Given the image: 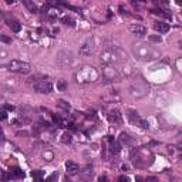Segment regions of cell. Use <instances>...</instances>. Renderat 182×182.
I'll list each match as a JSON object with an SVG mask.
<instances>
[{"label":"cell","mask_w":182,"mask_h":182,"mask_svg":"<svg viewBox=\"0 0 182 182\" xmlns=\"http://www.w3.org/2000/svg\"><path fill=\"white\" fill-rule=\"evenodd\" d=\"M6 117H7V114H6V111H2V118H3V120H6Z\"/></svg>","instance_id":"cell-40"},{"label":"cell","mask_w":182,"mask_h":182,"mask_svg":"<svg viewBox=\"0 0 182 182\" xmlns=\"http://www.w3.org/2000/svg\"><path fill=\"white\" fill-rule=\"evenodd\" d=\"M17 135H19V137H27V135H29V132H27V131H19V132H17Z\"/></svg>","instance_id":"cell-35"},{"label":"cell","mask_w":182,"mask_h":182,"mask_svg":"<svg viewBox=\"0 0 182 182\" xmlns=\"http://www.w3.org/2000/svg\"><path fill=\"white\" fill-rule=\"evenodd\" d=\"M75 63V57L74 54L71 51H67V50H63L57 54V64L60 66L63 70H67V68L73 67Z\"/></svg>","instance_id":"cell-6"},{"label":"cell","mask_w":182,"mask_h":182,"mask_svg":"<svg viewBox=\"0 0 182 182\" xmlns=\"http://www.w3.org/2000/svg\"><path fill=\"white\" fill-rule=\"evenodd\" d=\"M61 21H63L64 24H67V26H71V27H74V26H75L74 21L71 20L70 17H63V19H61Z\"/></svg>","instance_id":"cell-29"},{"label":"cell","mask_w":182,"mask_h":182,"mask_svg":"<svg viewBox=\"0 0 182 182\" xmlns=\"http://www.w3.org/2000/svg\"><path fill=\"white\" fill-rule=\"evenodd\" d=\"M57 90L58 91H66L67 90V83L64 80H58L57 81Z\"/></svg>","instance_id":"cell-23"},{"label":"cell","mask_w":182,"mask_h":182,"mask_svg":"<svg viewBox=\"0 0 182 182\" xmlns=\"http://www.w3.org/2000/svg\"><path fill=\"white\" fill-rule=\"evenodd\" d=\"M40 131H41L40 124L33 125V135H34V137H39V135H40Z\"/></svg>","instance_id":"cell-30"},{"label":"cell","mask_w":182,"mask_h":182,"mask_svg":"<svg viewBox=\"0 0 182 182\" xmlns=\"http://www.w3.org/2000/svg\"><path fill=\"white\" fill-rule=\"evenodd\" d=\"M101 63L104 66H114V67H120L124 63H127V54L118 47H111L102 51L101 54Z\"/></svg>","instance_id":"cell-1"},{"label":"cell","mask_w":182,"mask_h":182,"mask_svg":"<svg viewBox=\"0 0 182 182\" xmlns=\"http://www.w3.org/2000/svg\"><path fill=\"white\" fill-rule=\"evenodd\" d=\"M0 39H2V41H4V43H7V44H9V43H11V39L6 37V36H2Z\"/></svg>","instance_id":"cell-32"},{"label":"cell","mask_w":182,"mask_h":182,"mask_svg":"<svg viewBox=\"0 0 182 182\" xmlns=\"http://www.w3.org/2000/svg\"><path fill=\"white\" fill-rule=\"evenodd\" d=\"M9 178H11V176H9V175H7V172L4 171L3 174H2V179H3V181H7V179H9Z\"/></svg>","instance_id":"cell-34"},{"label":"cell","mask_w":182,"mask_h":182,"mask_svg":"<svg viewBox=\"0 0 182 182\" xmlns=\"http://www.w3.org/2000/svg\"><path fill=\"white\" fill-rule=\"evenodd\" d=\"M102 74H104L105 80H117V78L121 75V71H120V67L105 66L104 70H102Z\"/></svg>","instance_id":"cell-9"},{"label":"cell","mask_w":182,"mask_h":182,"mask_svg":"<svg viewBox=\"0 0 182 182\" xmlns=\"http://www.w3.org/2000/svg\"><path fill=\"white\" fill-rule=\"evenodd\" d=\"M10 176H11V178H23L24 172L21 171L20 168H17V166H16V168H13L10 171Z\"/></svg>","instance_id":"cell-17"},{"label":"cell","mask_w":182,"mask_h":182,"mask_svg":"<svg viewBox=\"0 0 182 182\" xmlns=\"http://www.w3.org/2000/svg\"><path fill=\"white\" fill-rule=\"evenodd\" d=\"M66 169H67V174L75 175V174L80 171V166H78V164H75V162H73V161H67L66 162Z\"/></svg>","instance_id":"cell-12"},{"label":"cell","mask_w":182,"mask_h":182,"mask_svg":"<svg viewBox=\"0 0 182 182\" xmlns=\"http://www.w3.org/2000/svg\"><path fill=\"white\" fill-rule=\"evenodd\" d=\"M93 174H94L93 166L87 165L84 169H83V171H80V179H81V181H84V182H87V181H90V179L93 178Z\"/></svg>","instance_id":"cell-11"},{"label":"cell","mask_w":182,"mask_h":182,"mask_svg":"<svg viewBox=\"0 0 182 182\" xmlns=\"http://www.w3.org/2000/svg\"><path fill=\"white\" fill-rule=\"evenodd\" d=\"M135 182H145V181L141 178V176H137V178H135Z\"/></svg>","instance_id":"cell-39"},{"label":"cell","mask_w":182,"mask_h":182,"mask_svg":"<svg viewBox=\"0 0 182 182\" xmlns=\"http://www.w3.org/2000/svg\"><path fill=\"white\" fill-rule=\"evenodd\" d=\"M137 125H139V127H141V128H144V130H148L149 128V122L147 121V120H144V118H141Z\"/></svg>","instance_id":"cell-26"},{"label":"cell","mask_w":182,"mask_h":182,"mask_svg":"<svg viewBox=\"0 0 182 182\" xmlns=\"http://www.w3.org/2000/svg\"><path fill=\"white\" fill-rule=\"evenodd\" d=\"M57 105H58V107H61L63 110H66V111H68V110H70V104H68V102H66L64 100H58Z\"/></svg>","instance_id":"cell-24"},{"label":"cell","mask_w":182,"mask_h":182,"mask_svg":"<svg viewBox=\"0 0 182 182\" xmlns=\"http://www.w3.org/2000/svg\"><path fill=\"white\" fill-rule=\"evenodd\" d=\"M53 120H54V124H57V127H64L66 125V122L60 117H57V115H53Z\"/></svg>","instance_id":"cell-27"},{"label":"cell","mask_w":182,"mask_h":182,"mask_svg":"<svg viewBox=\"0 0 182 182\" xmlns=\"http://www.w3.org/2000/svg\"><path fill=\"white\" fill-rule=\"evenodd\" d=\"M120 139H121V142H124V144H128V145H131L132 142H134V139L131 138V135H128L127 132H121V135H120Z\"/></svg>","instance_id":"cell-16"},{"label":"cell","mask_w":182,"mask_h":182,"mask_svg":"<svg viewBox=\"0 0 182 182\" xmlns=\"http://www.w3.org/2000/svg\"><path fill=\"white\" fill-rule=\"evenodd\" d=\"M95 48H97V44H95L94 37H90L83 43V46L80 47V56H84V57H88L91 54H94Z\"/></svg>","instance_id":"cell-7"},{"label":"cell","mask_w":182,"mask_h":182,"mask_svg":"<svg viewBox=\"0 0 182 182\" xmlns=\"http://www.w3.org/2000/svg\"><path fill=\"white\" fill-rule=\"evenodd\" d=\"M33 90L37 93H43V94H48L53 91V85L50 81L46 80H34L33 83Z\"/></svg>","instance_id":"cell-8"},{"label":"cell","mask_w":182,"mask_h":182,"mask_svg":"<svg viewBox=\"0 0 182 182\" xmlns=\"http://www.w3.org/2000/svg\"><path fill=\"white\" fill-rule=\"evenodd\" d=\"M7 26L10 27V29L14 31V33H19V31L21 30L20 23H19L16 19H9V20H7Z\"/></svg>","instance_id":"cell-13"},{"label":"cell","mask_w":182,"mask_h":182,"mask_svg":"<svg viewBox=\"0 0 182 182\" xmlns=\"http://www.w3.org/2000/svg\"><path fill=\"white\" fill-rule=\"evenodd\" d=\"M128 118H130V121L134 122V124H138V121L141 120V117H139L138 112L135 111V110H128Z\"/></svg>","instance_id":"cell-15"},{"label":"cell","mask_w":182,"mask_h":182,"mask_svg":"<svg viewBox=\"0 0 182 182\" xmlns=\"http://www.w3.org/2000/svg\"><path fill=\"white\" fill-rule=\"evenodd\" d=\"M23 3H24V6L31 11V13H37V6H36L34 3H31V2H29V0H24Z\"/></svg>","instance_id":"cell-19"},{"label":"cell","mask_w":182,"mask_h":182,"mask_svg":"<svg viewBox=\"0 0 182 182\" xmlns=\"http://www.w3.org/2000/svg\"><path fill=\"white\" fill-rule=\"evenodd\" d=\"M148 84L145 83L142 78H139V80H135L134 83H132L131 85H130V94L132 95L134 98H142L145 97V95L148 94Z\"/></svg>","instance_id":"cell-5"},{"label":"cell","mask_w":182,"mask_h":182,"mask_svg":"<svg viewBox=\"0 0 182 182\" xmlns=\"http://www.w3.org/2000/svg\"><path fill=\"white\" fill-rule=\"evenodd\" d=\"M98 182H108V178L102 175V176H100V178H98Z\"/></svg>","instance_id":"cell-37"},{"label":"cell","mask_w":182,"mask_h":182,"mask_svg":"<svg viewBox=\"0 0 182 182\" xmlns=\"http://www.w3.org/2000/svg\"><path fill=\"white\" fill-rule=\"evenodd\" d=\"M33 178L34 182H44L43 179V171H33Z\"/></svg>","instance_id":"cell-21"},{"label":"cell","mask_w":182,"mask_h":182,"mask_svg":"<svg viewBox=\"0 0 182 182\" xmlns=\"http://www.w3.org/2000/svg\"><path fill=\"white\" fill-rule=\"evenodd\" d=\"M155 30L157 31H159V33H166V31L169 30V26H168V23H162V21H158V23H155Z\"/></svg>","instance_id":"cell-14"},{"label":"cell","mask_w":182,"mask_h":182,"mask_svg":"<svg viewBox=\"0 0 182 182\" xmlns=\"http://www.w3.org/2000/svg\"><path fill=\"white\" fill-rule=\"evenodd\" d=\"M132 53H134L135 58H138V60H141V61L157 60V58H159V56H161L157 48H154L152 46H149V44H147V43L134 44Z\"/></svg>","instance_id":"cell-2"},{"label":"cell","mask_w":182,"mask_h":182,"mask_svg":"<svg viewBox=\"0 0 182 182\" xmlns=\"http://www.w3.org/2000/svg\"><path fill=\"white\" fill-rule=\"evenodd\" d=\"M110 121L111 122H120V114H118V111L110 112Z\"/></svg>","instance_id":"cell-22"},{"label":"cell","mask_w":182,"mask_h":182,"mask_svg":"<svg viewBox=\"0 0 182 182\" xmlns=\"http://www.w3.org/2000/svg\"><path fill=\"white\" fill-rule=\"evenodd\" d=\"M74 80L78 84H88L98 80V71L93 66H81L74 71Z\"/></svg>","instance_id":"cell-3"},{"label":"cell","mask_w":182,"mask_h":182,"mask_svg":"<svg viewBox=\"0 0 182 182\" xmlns=\"http://www.w3.org/2000/svg\"><path fill=\"white\" fill-rule=\"evenodd\" d=\"M117 182H130V178L128 176H125V175H121V176H118Z\"/></svg>","instance_id":"cell-31"},{"label":"cell","mask_w":182,"mask_h":182,"mask_svg":"<svg viewBox=\"0 0 182 182\" xmlns=\"http://www.w3.org/2000/svg\"><path fill=\"white\" fill-rule=\"evenodd\" d=\"M3 67L6 70L11 71V73H19V74H29L31 71V67L29 63H24V61L20 60H10L4 63Z\"/></svg>","instance_id":"cell-4"},{"label":"cell","mask_w":182,"mask_h":182,"mask_svg":"<svg viewBox=\"0 0 182 182\" xmlns=\"http://www.w3.org/2000/svg\"><path fill=\"white\" fill-rule=\"evenodd\" d=\"M145 182H158V179H157L155 176H149V178H147Z\"/></svg>","instance_id":"cell-36"},{"label":"cell","mask_w":182,"mask_h":182,"mask_svg":"<svg viewBox=\"0 0 182 182\" xmlns=\"http://www.w3.org/2000/svg\"><path fill=\"white\" fill-rule=\"evenodd\" d=\"M149 40L157 41V43H161V37H155V36H151V37H149Z\"/></svg>","instance_id":"cell-33"},{"label":"cell","mask_w":182,"mask_h":182,"mask_svg":"<svg viewBox=\"0 0 182 182\" xmlns=\"http://www.w3.org/2000/svg\"><path fill=\"white\" fill-rule=\"evenodd\" d=\"M4 108H6V110H9V111H13V110H14L13 105H4Z\"/></svg>","instance_id":"cell-38"},{"label":"cell","mask_w":182,"mask_h":182,"mask_svg":"<svg viewBox=\"0 0 182 182\" xmlns=\"http://www.w3.org/2000/svg\"><path fill=\"white\" fill-rule=\"evenodd\" d=\"M57 178H58V174L57 172H54V174H51L50 176H47V179L44 182H57Z\"/></svg>","instance_id":"cell-28"},{"label":"cell","mask_w":182,"mask_h":182,"mask_svg":"<svg viewBox=\"0 0 182 182\" xmlns=\"http://www.w3.org/2000/svg\"><path fill=\"white\" fill-rule=\"evenodd\" d=\"M130 30H131L132 34L137 36L138 39L145 37V34H147V29H145L144 26H141V24H132V26L130 27Z\"/></svg>","instance_id":"cell-10"},{"label":"cell","mask_w":182,"mask_h":182,"mask_svg":"<svg viewBox=\"0 0 182 182\" xmlns=\"http://www.w3.org/2000/svg\"><path fill=\"white\" fill-rule=\"evenodd\" d=\"M43 158L46 159V161H48V162H50V161H53L54 154H53L51 151H44V152H43Z\"/></svg>","instance_id":"cell-25"},{"label":"cell","mask_w":182,"mask_h":182,"mask_svg":"<svg viewBox=\"0 0 182 182\" xmlns=\"http://www.w3.org/2000/svg\"><path fill=\"white\" fill-rule=\"evenodd\" d=\"M110 142H111V148H110V151H111L112 154H118V152L121 151V145L118 144V142L112 141V138H110Z\"/></svg>","instance_id":"cell-18"},{"label":"cell","mask_w":182,"mask_h":182,"mask_svg":"<svg viewBox=\"0 0 182 182\" xmlns=\"http://www.w3.org/2000/svg\"><path fill=\"white\" fill-rule=\"evenodd\" d=\"M71 139H73V135H71L68 131H66L64 134L61 135V142H63V144H70Z\"/></svg>","instance_id":"cell-20"}]
</instances>
